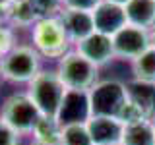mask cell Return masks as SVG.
I'll list each match as a JSON object with an SVG mask.
<instances>
[{
  "label": "cell",
  "instance_id": "20",
  "mask_svg": "<svg viewBox=\"0 0 155 145\" xmlns=\"http://www.w3.org/2000/svg\"><path fill=\"white\" fill-rule=\"evenodd\" d=\"M19 139L21 135L0 118V145H19Z\"/></svg>",
  "mask_w": 155,
  "mask_h": 145
},
{
  "label": "cell",
  "instance_id": "1",
  "mask_svg": "<svg viewBox=\"0 0 155 145\" xmlns=\"http://www.w3.org/2000/svg\"><path fill=\"white\" fill-rule=\"evenodd\" d=\"M29 37L35 50L43 56V60H54L58 62L64 54L74 48L70 43L64 27H62L58 16L51 18H39L31 27H29Z\"/></svg>",
  "mask_w": 155,
  "mask_h": 145
},
{
  "label": "cell",
  "instance_id": "3",
  "mask_svg": "<svg viewBox=\"0 0 155 145\" xmlns=\"http://www.w3.org/2000/svg\"><path fill=\"white\" fill-rule=\"evenodd\" d=\"M43 70V56L31 43H18L4 58H0L2 79L16 85H27Z\"/></svg>",
  "mask_w": 155,
  "mask_h": 145
},
{
  "label": "cell",
  "instance_id": "4",
  "mask_svg": "<svg viewBox=\"0 0 155 145\" xmlns=\"http://www.w3.org/2000/svg\"><path fill=\"white\" fill-rule=\"evenodd\" d=\"M58 77L62 79L66 89L70 91H89L99 81V70L95 64H91L87 58L72 48L64 54L54 66Z\"/></svg>",
  "mask_w": 155,
  "mask_h": 145
},
{
  "label": "cell",
  "instance_id": "11",
  "mask_svg": "<svg viewBox=\"0 0 155 145\" xmlns=\"http://www.w3.org/2000/svg\"><path fill=\"white\" fill-rule=\"evenodd\" d=\"M91 14H93V21H95V31L103 33V35L113 37L124 25H128L124 6L110 2V0H103Z\"/></svg>",
  "mask_w": 155,
  "mask_h": 145
},
{
  "label": "cell",
  "instance_id": "15",
  "mask_svg": "<svg viewBox=\"0 0 155 145\" xmlns=\"http://www.w3.org/2000/svg\"><path fill=\"white\" fill-rule=\"evenodd\" d=\"M120 145H155L153 120H140L134 124H126Z\"/></svg>",
  "mask_w": 155,
  "mask_h": 145
},
{
  "label": "cell",
  "instance_id": "2",
  "mask_svg": "<svg viewBox=\"0 0 155 145\" xmlns=\"http://www.w3.org/2000/svg\"><path fill=\"white\" fill-rule=\"evenodd\" d=\"M66 91L68 89L58 77L54 68H43L25 85V93L35 103L41 116H48V118H56Z\"/></svg>",
  "mask_w": 155,
  "mask_h": 145
},
{
  "label": "cell",
  "instance_id": "5",
  "mask_svg": "<svg viewBox=\"0 0 155 145\" xmlns=\"http://www.w3.org/2000/svg\"><path fill=\"white\" fill-rule=\"evenodd\" d=\"M0 118L8 126H12L19 135H31L41 118V112L25 91H18L4 99Z\"/></svg>",
  "mask_w": 155,
  "mask_h": 145
},
{
  "label": "cell",
  "instance_id": "8",
  "mask_svg": "<svg viewBox=\"0 0 155 145\" xmlns=\"http://www.w3.org/2000/svg\"><path fill=\"white\" fill-rule=\"evenodd\" d=\"M91 118V105H89V91H66L56 120L62 126L68 124H87Z\"/></svg>",
  "mask_w": 155,
  "mask_h": 145
},
{
  "label": "cell",
  "instance_id": "25",
  "mask_svg": "<svg viewBox=\"0 0 155 145\" xmlns=\"http://www.w3.org/2000/svg\"><path fill=\"white\" fill-rule=\"evenodd\" d=\"M107 145H120V143H107Z\"/></svg>",
  "mask_w": 155,
  "mask_h": 145
},
{
  "label": "cell",
  "instance_id": "7",
  "mask_svg": "<svg viewBox=\"0 0 155 145\" xmlns=\"http://www.w3.org/2000/svg\"><path fill=\"white\" fill-rule=\"evenodd\" d=\"M113 47L114 56L122 60L134 62L138 56H142L147 48H151V37L149 31L136 25H124L118 33L113 35Z\"/></svg>",
  "mask_w": 155,
  "mask_h": 145
},
{
  "label": "cell",
  "instance_id": "9",
  "mask_svg": "<svg viewBox=\"0 0 155 145\" xmlns=\"http://www.w3.org/2000/svg\"><path fill=\"white\" fill-rule=\"evenodd\" d=\"M74 50L80 52L84 58L95 64L97 68H103L109 62L114 60V47H113V37L103 35V33H91L89 37H85L84 41H80L74 45Z\"/></svg>",
  "mask_w": 155,
  "mask_h": 145
},
{
  "label": "cell",
  "instance_id": "13",
  "mask_svg": "<svg viewBox=\"0 0 155 145\" xmlns=\"http://www.w3.org/2000/svg\"><path fill=\"white\" fill-rule=\"evenodd\" d=\"M87 130H89L95 145L120 143L124 124L118 118H110V116H91L87 120Z\"/></svg>",
  "mask_w": 155,
  "mask_h": 145
},
{
  "label": "cell",
  "instance_id": "23",
  "mask_svg": "<svg viewBox=\"0 0 155 145\" xmlns=\"http://www.w3.org/2000/svg\"><path fill=\"white\" fill-rule=\"evenodd\" d=\"M149 37H151V47H155V27L149 31Z\"/></svg>",
  "mask_w": 155,
  "mask_h": 145
},
{
  "label": "cell",
  "instance_id": "17",
  "mask_svg": "<svg viewBox=\"0 0 155 145\" xmlns=\"http://www.w3.org/2000/svg\"><path fill=\"white\" fill-rule=\"evenodd\" d=\"M132 74L134 79L155 83V47L147 48L142 56H138L132 62Z\"/></svg>",
  "mask_w": 155,
  "mask_h": 145
},
{
  "label": "cell",
  "instance_id": "10",
  "mask_svg": "<svg viewBox=\"0 0 155 145\" xmlns=\"http://www.w3.org/2000/svg\"><path fill=\"white\" fill-rule=\"evenodd\" d=\"M58 19H60L72 45H78L85 37H89L91 33H95V21H93V14L91 12L62 8L58 12Z\"/></svg>",
  "mask_w": 155,
  "mask_h": 145
},
{
  "label": "cell",
  "instance_id": "24",
  "mask_svg": "<svg viewBox=\"0 0 155 145\" xmlns=\"http://www.w3.org/2000/svg\"><path fill=\"white\" fill-rule=\"evenodd\" d=\"M110 2H116V4H120V6H124V4L130 2V0H110Z\"/></svg>",
  "mask_w": 155,
  "mask_h": 145
},
{
  "label": "cell",
  "instance_id": "18",
  "mask_svg": "<svg viewBox=\"0 0 155 145\" xmlns=\"http://www.w3.org/2000/svg\"><path fill=\"white\" fill-rule=\"evenodd\" d=\"M60 145H95L87 124H68L62 126Z\"/></svg>",
  "mask_w": 155,
  "mask_h": 145
},
{
  "label": "cell",
  "instance_id": "22",
  "mask_svg": "<svg viewBox=\"0 0 155 145\" xmlns=\"http://www.w3.org/2000/svg\"><path fill=\"white\" fill-rule=\"evenodd\" d=\"M29 145H60V143H45V141H37V139H31Z\"/></svg>",
  "mask_w": 155,
  "mask_h": 145
},
{
  "label": "cell",
  "instance_id": "12",
  "mask_svg": "<svg viewBox=\"0 0 155 145\" xmlns=\"http://www.w3.org/2000/svg\"><path fill=\"white\" fill-rule=\"evenodd\" d=\"M126 95L128 103L138 110L143 120H155V83L132 77L126 81Z\"/></svg>",
  "mask_w": 155,
  "mask_h": 145
},
{
  "label": "cell",
  "instance_id": "16",
  "mask_svg": "<svg viewBox=\"0 0 155 145\" xmlns=\"http://www.w3.org/2000/svg\"><path fill=\"white\" fill-rule=\"evenodd\" d=\"M60 134H62V124L56 118L41 116L31 137L37 139V141H45V143H60Z\"/></svg>",
  "mask_w": 155,
  "mask_h": 145
},
{
  "label": "cell",
  "instance_id": "6",
  "mask_svg": "<svg viewBox=\"0 0 155 145\" xmlns=\"http://www.w3.org/2000/svg\"><path fill=\"white\" fill-rule=\"evenodd\" d=\"M128 103L126 83L118 79H99L89 89L91 116H110L118 118Z\"/></svg>",
  "mask_w": 155,
  "mask_h": 145
},
{
  "label": "cell",
  "instance_id": "21",
  "mask_svg": "<svg viewBox=\"0 0 155 145\" xmlns=\"http://www.w3.org/2000/svg\"><path fill=\"white\" fill-rule=\"evenodd\" d=\"M103 0H62V8L70 10H84V12H93Z\"/></svg>",
  "mask_w": 155,
  "mask_h": 145
},
{
  "label": "cell",
  "instance_id": "19",
  "mask_svg": "<svg viewBox=\"0 0 155 145\" xmlns=\"http://www.w3.org/2000/svg\"><path fill=\"white\" fill-rule=\"evenodd\" d=\"M27 4L33 8L37 18L58 16V12L62 10V0H27Z\"/></svg>",
  "mask_w": 155,
  "mask_h": 145
},
{
  "label": "cell",
  "instance_id": "14",
  "mask_svg": "<svg viewBox=\"0 0 155 145\" xmlns=\"http://www.w3.org/2000/svg\"><path fill=\"white\" fill-rule=\"evenodd\" d=\"M126 19L130 25L151 31L155 27V0H130L124 4Z\"/></svg>",
  "mask_w": 155,
  "mask_h": 145
},
{
  "label": "cell",
  "instance_id": "26",
  "mask_svg": "<svg viewBox=\"0 0 155 145\" xmlns=\"http://www.w3.org/2000/svg\"><path fill=\"white\" fill-rule=\"evenodd\" d=\"M153 126H155V120H153Z\"/></svg>",
  "mask_w": 155,
  "mask_h": 145
}]
</instances>
